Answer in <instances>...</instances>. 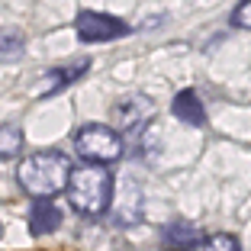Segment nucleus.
Wrapping results in <instances>:
<instances>
[{
	"label": "nucleus",
	"instance_id": "nucleus-7",
	"mask_svg": "<svg viewBox=\"0 0 251 251\" xmlns=\"http://www.w3.org/2000/svg\"><path fill=\"white\" fill-rule=\"evenodd\" d=\"M161 238L171 251H200L203 242H206V235H203L197 226H190V222H171Z\"/></svg>",
	"mask_w": 251,
	"mask_h": 251
},
{
	"label": "nucleus",
	"instance_id": "nucleus-8",
	"mask_svg": "<svg viewBox=\"0 0 251 251\" xmlns=\"http://www.w3.org/2000/svg\"><path fill=\"white\" fill-rule=\"evenodd\" d=\"M87 68H90V61L84 58V61H74V65L58 68V71H49L45 81H42V87H39V97H52V94H58V90H65L68 84L81 81L84 74H87Z\"/></svg>",
	"mask_w": 251,
	"mask_h": 251
},
{
	"label": "nucleus",
	"instance_id": "nucleus-9",
	"mask_svg": "<svg viewBox=\"0 0 251 251\" xmlns=\"http://www.w3.org/2000/svg\"><path fill=\"white\" fill-rule=\"evenodd\" d=\"M23 151V129L20 126H0V158H16Z\"/></svg>",
	"mask_w": 251,
	"mask_h": 251
},
{
	"label": "nucleus",
	"instance_id": "nucleus-2",
	"mask_svg": "<svg viewBox=\"0 0 251 251\" xmlns=\"http://www.w3.org/2000/svg\"><path fill=\"white\" fill-rule=\"evenodd\" d=\"M113 187H116L113 171L100 168V164H81L71 171L65 193L81 216H103L113 203Z\"/></svg>",
	"mask_w": 251,
	"mask_h": 251
},
{
	"label": "nucleus",
	"instance_id": "nucleus-1",
	"mask_svg": "<svg viewBox=\"0 0 251 251\" xmlns=\"http://www.w3.org/2000/svg\"><path fill=\"white\" fill-rule=\"evenodd\" d=\"M71 158L58 148H45V151H32L20 161L16 168V184H20L23 193H29L32 200L39 197H58L65 193L68 187V177H71Z\"/></svg>",
	"mask_w": 251,
	"mask_h": 251
},
{
	"label": "nucleus",
	"instance_id": "nucleus-11",
	"mask_svg": "<svg viewBox=\"0 0 251 251\" xmlns=\"http://www.w3.org/2000/svg\"><path fill=\"white\" fill-rule=\"evenodd\" d=\"M232 26H235V29H248L251 32V0H242V3L232 10Z\"/></svg>",
	"mask_w": 251,
	"mask_h": 251
},
{
	"label": "nucleus",
	"instance_id": "nucleus-3",
	"mask_svg": "<svg viewBox=\"0 0 251 251\" xmlns=\"http://www.w3.org/2000/svg\"><path fill=\"white\" fill-rule=\"evenodd\" d=\"M74 151L81 155L84 164H100V168H110L113 161H119L126 151L123 135L103 123H87L77 129L74 135Z\"/></svg>",
	"mask_w": 251,
	"mask_h": 251
},
{
	"label": "nucleus",
	"instance_id": "nucleus-6",
	"mask_svg": "<svg viewBox=\"0 0 251 251\" xmlns=\"http://www.w3.org/2000/svg\"><path fill=\"white\" fill-rule=\"evenodd\" d=\"M171 113L180 119V123L187 126H206V106H203V100H200L197 90H180V94H174V100H171Z\"/></svg>",
	"mask_w": 251,
	"mask_h": 251
},
{
	"label": "nucleus",
	"instance_id": "nucleus-10",
	"mask_svg": "<svg viewBox=\"0 0 251 251\" xmlns=\"http://www.w3.org/2000/svg\"><path fill=\"white\" fill-rule=\"evenodd\" d=\"M200 251H242V245H238L235 235H229V232H219V235H209L206 242H203V248Z\"/></svg>",
	"mask_w": 251,
	"mask_h": 251
},
{
	"label": "nucleus",
	"instance_id": "nucleus-12",
	"mask_svg": "<svg viewBox=\"0 0 251 251\" xmlns=\"http://www.w3.org/2000/svg\"><path fill=\"white\" fill-rule=\"evenodd\" d=\"M10 49V55H20L23 52V42H20V32H10V36H3L0 32V55Z\"/></svg>",
	"mask_w": 251,
	"mask_h": 251
},
{
	"label": "nucleus",
	"instance_id": "nucleus-4",
	"mask_svg": "<svg viewBox=\"0 0 251 251\" xmlns=\"http://www.w3.org/2000/svg\"><path fill=\"white\" fill-rule=\"evenodd\" d=\"M74 32L77 39L87 45H100V42H116V39L129 36L132 26L119 16H110V13H97V10H81L77 20H74Z\"/></svg>",
	"mask_w": 251,
	"mask_h": 251
},
{
	"label": "nucleus",
	"instance_id": "nucleus-13",
	"mask_svg": "<svg viewBox=\"0 0 251 251\" xmlns=\"http://www.w3.org/2000/svg\"><path fill=\"white\" fill-rule=\"evenodd\" d=\"M0 235H3V222H0Z\"/></svg>",
	"mask_w": 251,
	"mask_h": 251
},
{
	"label": "nucleus",
	"instance_id": "nucleus-5",
	"mask_svg": "<svg viewBox=\"0 0 251 251\" xmlns=\"http://www.w3.org/2000/svg\"><path fill=\"white\" fill-rule=\"evenodd\" d=\"M61 206L55 203V200H49V197H39V200H32V209H29V232L36 238H42V235H52L55 229L61 226Z\"/></svg>",
	"mask_w": 251,
	"mask_h": 251
}]
</instances>
